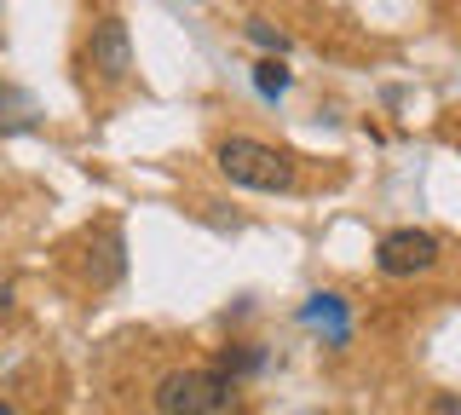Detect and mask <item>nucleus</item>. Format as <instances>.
I'll return each mask as SVG.
<instances>
[{
	"label": "nucleus",
	"instance_id": "nucleus-1",
	"mask_svg": "<svg viewBox=\"0 0 461 415\" xmlns=\"http://www.w3.org/2000/svg\"><path fill=\"white\" fill-rule=\"evenodd\" d=\"M156 415H242V398L220 369H167L156 381Z\"/></svg>",
	"mask_w": 461,
	"mask_h": 415
},
{
	"label": "nucleus",
	"instance_id": "nucleus-2",
	"mask_svg": "<svg viewBox=\"0 0 461 415\" xmlns=\"http://www.w3.org/2000/svg\"><path fill=\"white\" fill-rule=\"evenodd\" d=\"M213 162H220V174L230 185H242V191H288L294 185V162H288L283 150L259 145V139H220V150H213Z\"/></svg>",
	"mask_w": 461,
	"mask_h": 415
},
{
	"label": "nucleus",
	"instance_id": "nucleus-3",
	"mask_svg": "<svg viewBox=\"0 0 461 415\" xmlns=\"http://www.w3.org/2000/svg\"><path fill=\"white\" fill-rule=\"evenodd\" d=\"M375 266H381L386 277H415V271H432V266H438V237H432V231H415V225L386 231L381 248H375Z\"/></svg>",
	"mask_w": 461,
	"mask_h": 415
},
{
	"label": "nucleus",
	"instance_id": "nucleus-4",
	"mask_svg": "<svg viewBox=\"0 0 461 415\" xmlns=\"http://www.w3.org/2000/svg\"><path fill=\"white\" fill-rule=\"evenodd\" d=\"M86 69L98 81H127L133 76V41H127V23L122 18H98L93 35H86Z\"/></svg>",
	"mask_w": 461,
	"mask_h": 415
},
{
	"label": "nucleus",
	"instance_id": "nucleus-5",
	"mask_svg": "<svg viewBox=\"0 0 461 415\" xmlns=\"http://www.w3.org/2000/svg\"><path fill=\"white\" fill-rule=\"evenodd\" d=\"M306 323L329 329V340H346V306H340V294H312V306H306Z\"/></svg>",
	"mask_w": 461,
	"mask_h": 415
},
{
	"label": "nucleus",
	"instance_id": "nucleus-6",
	"mask_svg": "<svg viewBox=\"0 0 461 415\" xmlns=\"http://www.w3.org/2000/svg\"><path fill=\"white\" fill-rule=\"evenodd\" d=\"M23 127H35V104L23 93L0 87V133H23Z\"/></svg>",
	"mask_w": 461,
	"mask_h": 415
},
{
	"label": "nucleus",
	"instance_id": "nucleus-7",
	"mask_svg": "<svg viewBox=\"0 0 461 415\" xmlns=\"http://www.w3.org/2000/svg\"><path fill=\"white\" fill-rule=\"evenodd\" d=\"M254 87L266 93V98H283L288 93V69L277 59H266V64H254Z\"/></svg>",
	"mask_w": 461,
	"mask_h": 415
},
{
	"label": "nucleus",
	"instance_id": "nucleus-8",
	"mask_svg": "<svg viewBox=\"0 0 461 415\" xmlns=\"http://www.w3.org/2000/svg\"><path fill=\"white\" fill-rule=\"evenodd\" d=\"M213 369H220L225 381H237V375H249V369H259V352H254V347H242V352H225Z\"/></svg>",
	"mask_w": 461,
	"mask_h": 415
},
{
	"label": "nucleus",
	"instance_id": "nucleus-9",
	"mask_svg": "<svg viewBox=\"0 0 461 415\" xmlns=\"http://www.w3.org/2000/svg\"><path fill=\"white\" fill-rule=\"evenodd\" d=\"M249 41H254V47H266V52H277V59H283V52H288V35L283 30H271V23H249Z\"/></svg>",
	"mask_w": 461,
	"mask_h": 415
},
{
	"label": "nucleus",
	"instance_id": "nucleus-10",
	"mask_svg": "<svg viewBox=\"0 0 461 415\" xmlns=\"http://www.w3.org/2000/svg\"><path fill=\"white\" fill-rule=\"evenodd\" d=\"M432 415H461V392H444V398H432Z\"/></svg>",
	"mask_w": 461,
	"mask_h": 415
},
{
	"label": "nucleus",
	"instance_id": "nucleus-11",
	"mask_svg": "<svg viewBox=\"0 0 461 415\" xmlns=\"http://www.w3.org/2000/svg\"><path fill=\"white\" fill-rule=\"evenodd\" d=\"M0 415H12V410H6V404H0Z\"/></svg>",
	"mask_w": 461,
	"mask_h": 415
}]
</instances>
